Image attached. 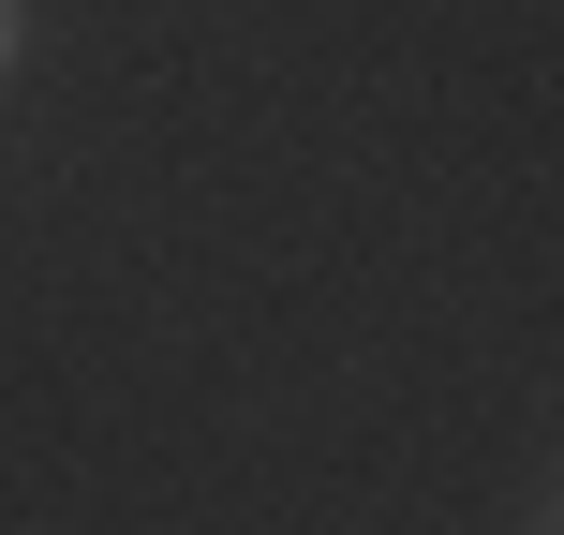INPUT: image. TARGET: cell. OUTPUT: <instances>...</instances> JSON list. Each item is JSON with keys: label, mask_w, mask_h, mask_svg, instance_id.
Segmentation results:
<instances>
[{"label": "cell", "mask_w": 564, "mask_h": 535, "mask_svg": "<svg viewBox=\"0 0 564 535\" xmlns=\"http://www.w3.org/2000/svg\"><path fill=\"white\" fill-rule=\"evenodd\" d=\"M15 60H30V0H0V75H15Z\"/></svg>", "instance_id": "6da1fadb"}]
</instances>
